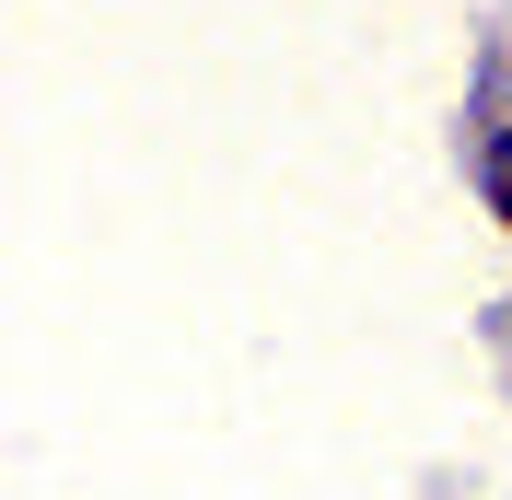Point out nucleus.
Listing matches in <instances>:
<instances>
[{"label": "nucleus", "mask_w": 512, "mask_h": 500, "mask_svg": "<svg viewBox=\"0 0 512 500\" xmlns=\"http://www.w3.org/2000/svg\"><path fill=\"white\" fill-rule=\"evenodd\" d=\"M489 198H501V221H512V128H501V152H489Z\"/></svg>", "instance_id": "1"}]
</instances>
